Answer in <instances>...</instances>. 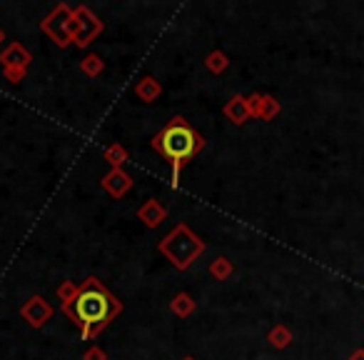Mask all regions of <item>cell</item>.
Listing matches in <instances>:
<instances>
[{"instance_id":"6da1fadb","label":"cell","mask_w":364,"mask_h":360,"mask_svg":"<svg viewBox=\"0 0 364 360\" xmlns=\"http://www.w3.org/2000/svg\"><path fill=\"white\" fill-rule=\"evenodd\" d=\"M63 313L77 325L82 340H92L122 313V303L97 278H87L77 290V298L65 305Z\"/></svg>"},{"instance_id":"7a4b0ae2","label":"cell","mask_w":364,"mask_h":360,"mask_svg":"<svg viewBox=\"0 0 364 360\" xmlns=\"http://www.w3.org/2000/svg\"><path fill=\"white\" fill-rule=\"evenodd\" d=\"M152 150H157L172 165V188L180 183L182 168L205 148V138L190 125L182 115L172 118L160 133L150 140Z\"/></svg>"},{"instance_id":"3957f363","label":"cell","mask_w":364,"mask_h":360,"mask_svg":"<svg viewBox=\"0 0 364 360\" xmlns=\"http://www.w3.org/2000/svg\"><path fill=\"white\" fill-rule=\"evenodd\" d=\"M160 253L175 265L177 270H188L200 255L205 253V240L198 238V235L190 230L188 223H177L165 238L160 240Z\"/></svg>"},{"instance_id":"277c9868","label":"cell","mask_w":364,"mask_h":360,"mask_svg":"<svg viewBox=\"0 0 364 360\" xmlns=\"http://www.w3.org/2000/svg\"><path fill=\"white\" fill-rule=\"evenodd\" d=\"M73 18H75V11H73L68 3H58V6L43 18L41 28L46 36H50V41L55 43L58 48H68V46H73Z\"/></svg>"},{"instance_id":"5b68a950","label":"cell","mask_w":364,"mask_h":360,"mask_svg":"<svg viewBox=\"0 0 364 360\" xmlns=\"http://www.w3.org/2000/svg\"><path fill=\"white\" fill-rule=\"evenodd\" d=\"M102 31H105V23L90 8L87 6L75 8V36H73V46L87 48Z\"/></svg>"},{"instance_id":"8992f818","label":"cell","mask_w":364,"mask_h":360,"mask_svg":"<svg viewBox=\"0 0 364 360\" xmlns=\"http://www.w3.org/2000/svg\"><path fill=\"white\" fill-rule=\"evenodd\" d=\"M21 315H23V320H28L31 328H43V325L53 318V305L48 303L43 295H33L21 308Z\"/></svg>"},{"instance_id":"52a82bcc","label":"cell","mask_w":364,"mask_h":360,"mask_svg":"<svg viewBox=\"0 0 364 360\" xmlns=\"http://www.w3.org/2000/svg\"><path fill=\"white\" fill-rule=\"evenodd\" d=\"M102 188H105L107 195H112V198L120 200L122 195L130 193L132 188V178L127 175L122 168H110V173H107L105 178H102Z\"/></svg>"},{"instance_id":"ba28073f","label":"cell","mask_w":364,"mask_h":360,"mask_svg":"<svg viewBox=\"0 0 364 360\" xmlns=\"http://www.w3.org/2000/svg\"><path fill=\"white\" fill-rule=\"evenodd\" d=\"M31 61H33L31 51L26 46H21V43H11V46L3 48V53H0L3 68H28Z\"/></svg>"},{"instance_id":"9c48e42d","label":"cell","mask_w":364,"mask_h":360,"mask_svg":"<svg viewBox=\"0 0 364 360\" xmlns=\"http://www.w3.org/2000/svg\"><path fill=\"white\" fill-rule=\"evenodd\" d=\"M137 218H140L147 228H157V225L167 218V208L162 203H157L155 198H150L137 208Z\"/></svg>"},{"instance_id":"30bf717a","label":"cell","mask_w":364,"mask_h":360,"mask_svg":"<svg viewBox=\"0 0 364 360\" xmlns=\"http://www.w3.org/2000/svg\"><path fill=\"white\" fill-rule=\"evenodd\" d=\"M225 115H228V120H232L235 125H245V123L250 120V108H247V98L245 96H235L228 101V106H225Z\"/></svg>"},{"instance_id":"8fae6325","label":"cell","mask_w":364,"mask_h":360,"mask_svg":"<svg viewBox=\"0 0 364 360\" xmlns=\"http://www.w3.org/2000/svg\"><path fill=\"white\" fill-rule=\"evenodd\" d=\"M135 96L140 98L142 103H155L157 98L162 96V86L155 81V78L145 76V78H140V81H137V86H135Z\"/></svg>"},{"instance_id":"7c38bea8","label":"cell","mask_w":364,"mask_h":360,"mask_svg":"<svg viewBox=\"0 0 364 360\" xmlns=\"http://www.w3.org/2000/svg\"><path fill=\"white\" fill-rule=\"evenodd\" d=\"M195 308H198V303H195L190 293H177L175 298L170 300V310L177 318H190V315L195 313Z\"/></svg>"},{"instance_id":"4fadbf2b","label":"cell","mask_w":364,"mask_h":360,"mask_svg":"<svg viewBox=\"0 0 364 360\" xmlns=\"http://www.w3.org/2000/svg\"><path fill=\"white\" fill-rule=\"evenodd\" d=\"M267 340H269V345H272V348L284 350V348H289V345H292L294 335H292V330H289L287 325L279 323V325H274V328L267 333Z\"/></svg>"},{"instance_id":"5bb4252c","label":"cell","mask_w":364,"mask_h":360,"mask_svg":"<svg viewBox=\"0 0 364 360\" xmlns=\"http://www.w3.org/2000/svg\"><path fill=\"white\" fill-rule=\"evenodd\" d=\"M279 110H282V106H279L277 98L272 96H262V101H259V108H257V115L259 120H274V118L279 115Z\"/></svg>"},{"instance_id":"9a60e30c","label":"cell","mask_w":364,"mask_h":360,"mask_svg":"<svg viewBox=\"0 0 364 360\" xmlns=\"http://www.w3.org/2000/svg\"><path fill=\"white\" fill-rule=\"evenodd\" d=\"M102 158L110 163V168H122L127 163V150L120 143H112V145H107L105 150H102Z\"/></svg>"},{"instance_id":"2e32d148","label":"cell","mask_w":364,"mask_h":360,"mask_svg":"<svg viewBox=\"0 0 364 360\" xmlns=\"http://www.w3.org/2000/svg\"><path fill=\"white\" fill-rule=\"evenodd\" d=\"M205 66H208L210 73H215V76H220V73H225L230 68V58L225 56L223 51H213L208 56V61H205Z\"/></svg>"},{"instance_id":"e0dca14e","label":"cell","mask_w":364,"mask_h":360,"mask_svg":"<svg viewBox=\"0 0 364 360\" xmlns=\"http://www.w3.org/2000/svg\"><path fill=\"white\" fill-rule=\"evenodd\" d=\"M80 71L85 73L87 78H97L102 71H105V61L100 56H85L80 61Z\"/></svg>"},{"instance_id":"ac0fdd59","label":"cell","mask_w":364,"mask_h":360,"mask_svg":"<svg viewBox=\"0 0 364 360\" xmlns=\"http://www.w3.org/2000/svg\"><path fill=\"white\" fill-rule=\"evenodd\" d=\"M77 290H80V285L77 283H73V280H63L60 285H58V300H60V305L65 308V305H70L73 300L77 298Z\"/></svg>"},{"instance_id":"d6986e66","label":"cell","mask_w":364,"mask_h":360,"mask_svg":"<svg viewBox=\"0 0 364 360\" xmlns=\"http://www.w3.org/2000/svg\"><path fill=\"white\" fill-rule=\"evenodd\" d=\"M232 263H230L228 258H215L213 263H210V275H213L215 280H228L230 275H232Z\"/></svg>"},{"instance_id":"ffe728a7","label":"cell","mask_w":364,"mask_h":360,"mask_svg":"<svg viewBox=\"0 0 364 360\" xmlns=\"http://www.w3.org/2000/svg\"><path fill=\"white\" fill-rule=\"evenodd\" d=\"M26 73H28V68H3V76H6L11 83L26 81Z\"/></svg>"},{"instance_id":"44dd1931","label":"cell","mask_w":364,"mask_h":360,"mask_svg":"<svg viewBox=\"0 0 364 360\" xmlns=\"http://www.w3.org/2000/svg\"><path fill=\"white\" fill-rule=\"evenodd\" d=\"M82 360H107V353L97 345H90V348L82 353Z\"/></svg>"},{"instance_id":"7402d4cb","label":"cell","mask_w":364,"mask_h":360,"mask_svg":"<svg viewBox=\"0 0 364 360\" xmlns=\"http://www.w3.org/2000/svg\"><path fill=\"white\" fill-rule=\"evenodd\" d=\"M347 360H364V348L352 350V353H349V358H347Z\"/></svg>"},{"instance_id":"603a6c76","label":"cell","mask_w":364,"mask_h":360,"mask_svg":"<svg viewBox=\"0 0 364 360\" xmlns=\"http://www.w3.org/2000/svg\"><path fill=\"white\" fill-rule=\"evenodd\" d=\"M6 43V33H3V28H0V46Z\"/></svg>"},{"instance_id":"cb8c5ba5","label":"cell","mask_w":364,"mask_h":360,"mask_svg":"<svg viewBox=\"0 0 364 360\" xmlns=\"http://www.w3.org/2000/svg\"><path fill=\"white\" fill-rule=\"evenodd\" d=\"M182 360H195V358H190V355H185V358H182Z\"/></svg>"}]
</instances>
